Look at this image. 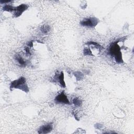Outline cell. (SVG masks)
Wrapping results in <instances>:
<instances>
[{
    "label": "cell",
    "mask_w": 134,
    "mask_h": 134,
    "mask_svg": "<svg viewBox=\"0 0 134 134\" xmlns=\"http://www.w3.org/2000/svg\"><path fill=\"white\" fill-rule=\"evenodd\" d=\"M109 54L115 58V61L118 63H123V60L122 58V54L120 51V48L119 45H117V42L113 43L111 45L109 49Z\"/></svg>",
    "instance_id": "1"
},
{
    "label": "cell",
    "mask_w": 134,
    "mask_h": 134,
    "mask_svg": "<svg viewBox=\"0 0 134 134\" xmlns=\"http://www.w3.org/2000/svg\"><path fill=\"white\" fill-rule=\"evenodd\" d=\"M26 79L24 77H21L17 80H14L12 82L10 85V89H20L25 92H28L29 88L26 83Z\"/></svg>",
    "instance_id": "2"
},
{
    "label": "cell",
    "mask_w": 134,
    "mask_h": 134,
    "mask_svg": "<svg viewBox=\"0 0 134 134\" xmlns=\"http://www.w3.org/2000/svg\"><path fill=\"white\" fill-rule=\"evenodd\" d=\"M99 20L95 17H91L89 18H85L80 22V24L83 26L93 28L97 25Z\"/></svg>",
    "instance_id": "3"
},
{
    "label": "cell",
    "mask_w": 134,
    "mask_h": 134,
    "mask_svg": "<svg viewBox=\"0 0 134 134\" xmlns=\"http://www.w3.org/2000/svg\"><path fill=\"white\" fill-rule=\"evenodd\" d=\"M55 102L57 103L64 104H70V102L68 99L67 96L64 94V92H62L60 94H58L55 98Z\"/></svg>",
    "instance_id": "4"
},
{
    "label": "cell",
    "mask_w": 134,
    "mask_h": 134,
    "mask_svg": "<svg viewBox=\"0 0 134 134\" xmlns=\"http://www.w3.org/2000/svg\"><path fill=\"white\" fill-rule=\"evenodd\" d=\"M28 7L26 4H21L17 7H15V10L14 11V16L15 17H18L20 16L24 12L27 10Z\"/></svg>",
    "instance_id": "5"
},
{
    "label": "cell",
    "mask_w": 134,
    "mask_h": 134,
    "mask_svg": "<svg viewBox=\"0 0 134 134\" xmlns=\"http://www.w3.org/2000/svg\"><path fill=\"white\" fill-rule=\"evenodd\" d=\"M52 128H53L52 123H50L40 127L38 133L40 134H48L51 132V131L52 130Z\"/></svg>",
    "instance_id": "6"
},
{
    "label": "cell",
    "mask_w": 134,
    "mask_h": 134,
    "mask_svg": "<svg viewBox=\"0 0 134 134\" xmlns=\"http://www.w3.org/2000/svg\"><path fill=\"white\" fill-rule=\"evenodd\" d=\"M57 81L59 82V83H60L61 87H62V88H65V83L64 80V74L63 72H61L60 74L58 75Z\"/></svg>",
    "instance_id": "7"
},
{
    "label": "cell",
    "mask_w": 134,
    "mask_h": 134,
    "mask_svg": "<svg viewBox=\"0 0 134 134\" xmlns=\"http://www.w3.org/2000/svg\"><path fill=\"white\" fill-rule=\"evenodd\" d=\"M15 59L16 61L18 62V63L20 64L21 67H25L26 65V62L25 61H24V59L21 58L20 56L19 55H16L15 57Z\"/></svg>",
    "instance_id": "8"
},
{
    "label": "cell",
    "mask_w": 134,
    "mask_h": 134,
    "mask_svg": "<svg viewBox=\"0 0 134 134\" xmlns=\"http://www.w3.org/2000/svg\"><path fill=\"white\" fill-rule=\"evenodd\" d=\"M40 30H41L42 32L44 33L45 34H47L50 30V27L48 25H42L41 28H40Z\"/></svg>",
    "instance_id": "9"
},
{
    "label": "cell",
    "mask_w": 134,
    "mask_h": 134,
    "mask_svg": "<svg viewBox=\"0 0 134 134\" xmlns=\"http://www.w3.org/2000/svg\"><path fill=\"white\" fill-rule=\"evenodd\" d=\"M3 10L4 11H7L8 12H14L15 10V7L10 5H5L3 8Z\"/></svg>",
    "instance_id": "10"
},
{
    "label": "cell",
    "mask_w": 134,
    "mask_h": 134,
    "mask_svg": "<svg viewBox=\"0 0 134 134\" xmlns=\"http://www.w3.org/2000/svg\"><path fill=\"white\" fill-rule=\"evenodd\" d=\"M72 102H73V104L77 107L81 106V105L82 104V101L80 100V99H79L78 98H74L73 99Z\"/></svg>",
    "instance_id": "11"
},
{
    "label": "cell",
    "mask_w": 134,
    "mask_h": 134,
    "mask_svg": "<svg viewBox=\"0 0 134 134\" xmlns=\"http://www.w3.org/2000/svg\"><path fill=\"white\" fill-rule=\"evenodd\" d=\"M86 45H93L95 47V48H97V49H102L103 48V47L100 45H99V43H98L96 42H88L86 43Z\"/></svg>",
    "instance_id": "12"
},
{
    "label": "cell",
    "mask_w": 134,
    "mask_h": 134,
    "mask_svg": "<svg viewBox=\"0 0 134 134\" xmlns=\"http://www.w3.org/2000/svg\"><path fill=\"white\" fill-rule=\"evenodd\" d=\"M74 76H75V77H76L77 80H81L83 79V74L81 72L77 71V72H74Z\"/></svg>",
    "instance_id": "13"
},
{
    "label": "cell",
    "mask_w": 134,
    "mask_h": 134,
    "mask_svg": "<svg viewBox=\"0 0 134 134\" xmlns=\"http://www.w3.org/2000/svg\"><path fill=\"white\" fill-rule=\"evenodd\" d=\"M83 54L85 56H93L92 52L89 48H85L83 50Z\"/></svg>",
    "instance_id": "14"
},
{
    "label": "cell",
    "mask_w": 134,
    "mask_h": 134,
    "mask_svg": "<svg viewBox=\"0 0 134 134\" xmlns=\"http://www.w3.org/2000/svg\"><path fill=\"white\" fill-rule=\"evenodd\" d=\"M25 51L26 53V54L27 55H29V56H30L31 55V54H30V50H29V47H26L25 48Z\"/></svg>",
    "instance_id": "15"
},
{
    "label": "cell",
    "mask_w": 134,
    "mask_h": 134,
    "mask_svg": "<svg viewBox=\"0 0 134 134\" xmlns=\"http://www.w3.org/2000/svg\"><path fill=\"white\" fill-rule=\"evenodd\" d=\"M28 46L29 47H33V42H29V43H28Z\"/></svg>",
    "instance_id": "16"
}]
</instances>
